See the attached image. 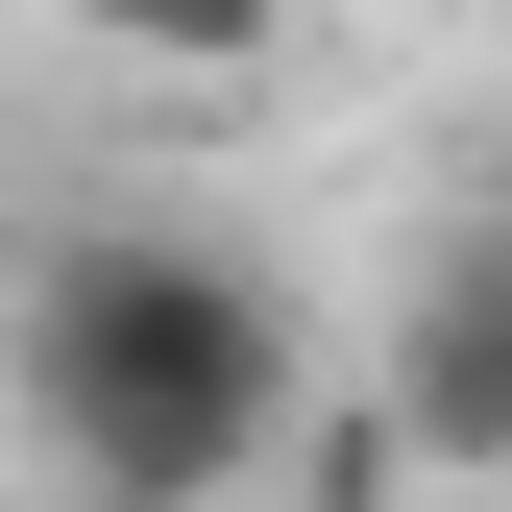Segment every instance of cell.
I'll use <instances>...</instances> for the list:
<instances>
[{"instance_id": "6da1fadb", "label": "cell", "mask_w": 512, "mask_h": 512, "mask_svg": "<svg viewBox=\"0 0 512 512\" xmlns=\"http://www.w3.org/2000/svg\"><path fill=\"white\" fill-rule=\"evenodd\" d=\"M0 391L98 512H220L293 439V293L244 269L220 220H25V293H0Z\"/></svg>"}, {"instance_id": "7a4b0ae2", "label": "cell", "mask_w": 512, "mask_h": 512, "mask_svg": "<svg viewBox=\"0 0 512 512\" xmlns=\"http://www.w3.org/2000/svg\"><path fill=\"white\" fill-rule=\"evenodd\" d=\"M366 415H391L415 464H512V220H488V196L415 244V293H391V366H366Z\"/></svg>"}, {"instance_id": "3957f363", "label": "cell", "mask_w": 512, "mask_h": 512, "mask_svg": "<svg viewBox=\"0 0 512 512\" xmlns=\"http://www.w3.org/2000/svg\"><path fill=\"white\" fill-rule=\"evenodd\" d=\"M464 196H488V220H512V98H488V171H464Z\"/></svg>"}]
</instances>
